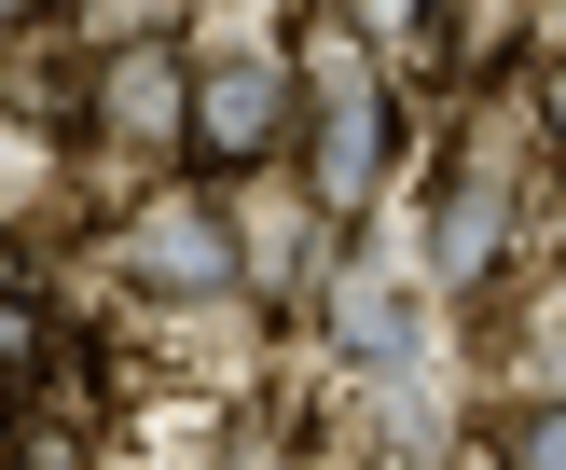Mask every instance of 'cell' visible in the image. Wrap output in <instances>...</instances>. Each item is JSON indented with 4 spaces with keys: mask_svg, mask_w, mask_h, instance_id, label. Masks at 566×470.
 <instances>
[{
    "mask_svg": "<svg viewBox=\"0 0 566 470\" xmlns=\"http://www.w3.org/2000/svg\"><path fill=\"white\" fill-rule=\"evenodd\" d=\"M291 55H304V194L346 221L359 194L401 166V97H387L374 28H359V14H304Z\"/></svg>",
    "mask_w": 566,
    "mask_h": 470,
    "instance_id": "cell-1",
    "label": "cell"
},
{
    "mask_svg": "<svg viewBox=\"0 0 566 470\" xmlns=\"http://www.w3.org/2000/svg\"><path fill=\"white\" fill-rule=\"evenodd\" d=\"M497 236H512V180H497L484 153H457V166H442V208H429V263L470 291V276L497 263Z\"/></svg>",
    "mask_w": 566,
    "mask_h": 470,
    "instance_id": "cell-3",
    "label": "cell"
},
{
    "mask_svg": "<svg viewBox=\"0 0 566 470\" xmlns=\"http://www.w3.org/2000/svg\"><path fill=\"white\" fill-rule=\"evenodd\" d=\"M55 359V318H42V291H14L0 276V401H28V374Z\"/></svg>",
    "mask_w": 566,
    "mask_h": 470,
    "instance_id": "cell-6",
    "label": "cell"
},
{
    "mask_svg": "<svg viewBox=\"0 0 566 470\" xmlns=\"http://www.w3.org/2000/svg\"><path fill=\"white\" fill-rule=\"evenodd\" d=\"M166 14H180V0H55V28H70L83 55H125V42H153Z\"/></svg>",
    "mask_w": 566,
    "mask_h": 470,
    "instance_id": "cell-5",
    "label": "cell"
},
{
    "mask_svg": "<svg viewBox=\"0 0 566 470\" xmlns=\"http://www.w3.org/2000/svg\"><path fill=\"white\" fill-rule=\"evenodd\" d=\"M332 318H346V346H359V359H401V346H415V304H401V291H374V276H332Z\"/></svg>",
    "mask_w": 566,
    "mask_h": 470,
    "instance_id": "cell-4",
    "label": "cell"
},
{
    "mask_svg": "<svg viewBox=\"0 0 566 470\" xmlns=\"http://www.w3.org/2000/svg\"><path fill=\"white\" fill-rule=\"evenodd\" d=\"M484 442H497V457H566V415H497Z\"/></svg>",
    "mask_w": 566,
    "mask_h": 470,
    "instance_id": "cell-8",
    "label": "cell"
},
{
    "mask_svg": "<svg viewBox=\"0 0 566 470\" xmlns=\"http://www.w3.org/2000/svg\"><path fill=\"white\" fill-rule=\"evenodd\" d=\"M42 180H55V153H42V138H28V125H0V221H14L28 194H42Z\"/></svg>",
    "mask_w": 566,
    "mask_h": 470,
    "instance_id": "cell-7",
    "label": "cell"
},
{
    "mask_svg": "<svg viewBox=\"0 0 566 470\" xmlns=\"http://www.w3.org/2000/svg\"><path fill=\"white\" fill-rule=\"evenodd\" d=\"M332 14H359L374 42H415V28H429V0H332Z\"/></svg>",
    "mask_w": 566,
    "mask_h": 470,
    "instance_id": "cell-9",
    "label": "cell"
},
{
    "mask_svg": "<svg viewBox=\"0 0 566 470\" xmlns=\"http://www.w3.org/2000/svg\"><path fill=\"white\" fill-rule=\"evenodd\" d=\"M304 138V55H193V138L180 166L193 180H263L276 153Z\"/></svg>",
    "mask_w": 566,
    "mask_h": 470,
    "instance_id": "cell-2",
    "label": "cell"
},
{
    "mask_svg": "<svg viewBox=\"0 0 566 470\" xmlns=\"http://www.w3.org/2000/svg\"><path fill=\"white\" fill-rule=\"evenodd\" d=\"M539 125H553V153H566V55L539 70Z\"/></svg>",
    "mask_w": 566,
    "mask_h": 470,
    "instance_id": "cell-10",
    "label": "cell"
},
{
    "mask_svg": "<svg viewBox=\"0 0 566 470\" xmlns=\"http://www.w3.org/2000/svg\"><path fill=\"white\" fill-rule=\"evenodd\" d=\"M14 14H55V0H0V28H14Z\"/></svg>",
    "mask_w": 566,
    "mask_h": 470,
    "instance_id": "cell-11",
    "label": "cell"
}]
</instances>
